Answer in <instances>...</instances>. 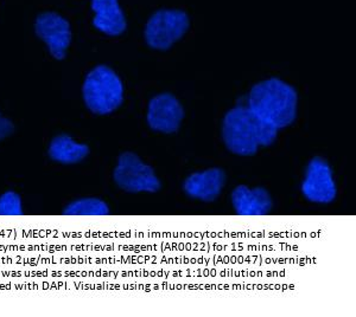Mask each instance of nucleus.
Here are the masks:
<instances>
[{
    "instance_id": "f257e3e1",
    "label": "nucleus",
    "mask_w": 356,
    "mask_h": 317,
    "mask_svg": "<svg viewBox=\"0 0 356 317\" xmlns=\"http://www.w3.org/2000/svg\"><path fill=\"white\" fill-rule=\"evenodd\" d=\"M277 135L278 129L261 120L245 105L232 109L223 119V142L236 155H254L260 147L271 146Z\"/></svg>"
},
{
    "instance_id": "f03ea898",
    "label": "nucleus",
    "mask_w": 356,
    "mask_h": 317,
    "mask_svg": "<svg viewBox=\"0 0 356 317\" xmlns=\"http://www.w3.org/2000/svg\"><path fill=\"white\" fill-rule=\"evenodd\" d=\"M297 103L298 95L295 88L280 78H270L251 89L247 107L280 130L296 120Z\"/></svg>"
},
{
    "instance_id": "7ed1b4c3",
    "label": "nucleus",
    "mask_w": 356,
    "mask_h": 317,
    "mask_svg": "<svg viewBox=\"0 0 356 317\" xmlns=\"http://www.w3.org/2000/svg\"><path fill=\"white\" fill-rule=\"evenodd\" d=\"M83 100L90 112L107 115L124 101V85L117 74L105 65L93 69L83 85Z\"/></svg>"
},
{
    "instance_id": "20e7f679",
    "label": "nucleus",
    "mask_w": 356,
    "mask_h": 317,
    "mask_svg": "<svg viewBox=\"0 0 356 317\" xmlns=\"http://www.w3.org/2000/svg\"><path fill=\"white\" fill-rule=\"evenodd\" d=\"M114 180L126 192H158L162 185L154 169L144 164L134 153H124L114 169Z\"/></svg>"
},
{
    "instance_id": "39448f33",
    "label": "nucleus",
    "mask_w": 356,
    "mask_h": 317,
    "mask_svg": "<svg viewBox=\"0 0 356 317\" xmlns=\"http://www.w3.org/2000/svg\"><path fill=\"white\" fill-rule=\"evenodd\" d=\"M189 28V17L179 10H161L147 22L146 43L156 50H168Z\"/></svg>"
},
{
    "instance_id": "423d86ee",
    "label": "nucleus",
    "mask_w": 356,
    "mask_h": 317,
    "mask_svg": "<svg viewBox=\"0 0 356 317\" xmlns=\"http://www.w3.org/2000/svg\"><path fill=\"white\" fill-rule=\"evenodd\" d=\"M302 193L312 203L329 204L337 194L332 167L322 157H315L309 162L305 172Z\"/></svg>"
},
{
    "instance_id": "0eeeda50",
    "label": "nucleus",
    "mask_w": 356,
    "mask_h": 317,
    "mask_svg": "<svg viewBox=\"0 0 356 317\" xmlns=\"http://www.w3.org/2000/svg\"><path fill=\"white\" fill-rule=\"evenodd\" d=\"M37 36L44 40L56 60H63L72 42L70 25L63 17L54 12L42 13L35 24Z\"/></svg>"
},
{
    "instance_id": "6e6552de",
    "label": "nucleus",
    "mask_w": 356,
    "mask_h": 317,
    "mask_svg": "<svg viewBox=\"0 0 356 317\" xmlns=\"http://www.w3.org/2000/svg\"><path fill=\"white\" fill-rule=\"evenodd\" d=\"M184 117V110L179 101L171 94H161L149 103L147 125L154 132H177Z\"/></svg>"
},
{
    "instance_id": "1a4fd4ad",
    "label": "nucleus",
    "mask_w": 356,
    "mask_h": 317,
    "mask_svg": "<svg viewBox=\"0 0 356 317\" xmlns=\"http://www.w3.org/2000/svg\"><path fill=\"white\" fill-rule=\"evenodd\" d=\"M225 182L226 174L222 169H207L186 178L183 189L188 197L202 201H214L222 192Z\"/></svg>"
},
{
    "instance_id": "9d476101",
    "label": "nucleus",
    "mask_w": 356,
    "mask_h": 317,
    "mask_svg": "<svg viewBox=\"0 0 356 317\" xmlns=\"http://www.w3.org/2000/svg\"><path fill=\"white\" fill-rule=\"evenodd\" d=\"M232 203L239 216H265L272 207L271 196L261 187L238 186L232 193Z\"/></svg>"
},
{
    "instance_id": "9b49d317",
    "label": "nucleus",
    "mask_w": 356,
    "mask_h": 317,
    "mask_svg": "<svg viewBox=\"0 0 356 317\" xmlns=\"http://www.w3.org/2000/svg\"><path fill=\"white\" fill-rule=\"evenodd\" d=\"M95 12L93 24L108 36H119L126 30V19L118 0H92Z\"/></svg>"
},
{
    "instance_id": "f8f14e48",
    "label": "nucleus",
    "mask_w": 356,
    "mask_h": 317,
    "mask_svg": "<svg viewBox=\"0 0 356 317\" xmlns=\"http://www.w3.org/2000/svg\"><path fill=\"white\" fill-rule=\"evenodd\" d=\"M89 154L88 146L77 144L68 135L55 137L49 146V155L56 162L73 165L83 160Z\"/></svg>"
},
{
    "instance_id": "ddd939ff",
    "label": "nucleus",
    "mask_w": 356,
    "mask_h": 317,
    "mask_svg": "<svg viewBox=\"0 0 356 317\" xmlns=\"http://www.w3.org/2000/svg\"><path fill=\"white\" fill-rule=\"evenodd\" d=\"M65 216H107L110 209L105 201L97 198L80 199L69 204L63 211Z\"/></svg>"
},
{
    "instance_id": "4468645a",
    "label": "nucleus",
    "mask_w": 356,
    "mask_h": 317,
    "mask_svg": "<svg viewBox=\"0 0 356 317\" xmlns=\"http://www.w3.org/2000/svg\"><path fill=\"white\" fill-rule=\"evenodd\" d=\"M21 197L15 192H6L0 196V216H22Z\"/></svg>"
},
{
    "instance_id": "2eb2a0df",
    "label": "nucleus",
    "mask_w": 356,
    "mask_h": 317,
    "mask_svg": "<svg viewBox=\"0 0 356 317\" xmlns=\"http://www.w3.org/2000/svg\"><path fill=\"white\" fill-rule=\"evenodd\" d=\"M13 123L8 119L1 117L0 114V140H4L6 137H10L13 132Z\"/></svg>"
}]
</instances>
